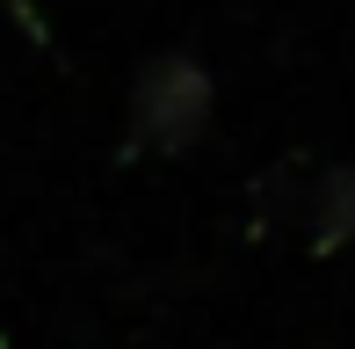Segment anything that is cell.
<instances>
[{
  "instance_id": "obj_2",
  "label": "cell",
  "mask_w": 355,
  "mask_h": 349,
  "mask_svg": "<svg viewBox=\"0 0 355 349\" xmlns=\"http://www.w3.org/2000/svg\"><path fill=\"white\" fill-rule=\"evenodd\" d=\"M312 241L319 247H348L355 241V168H327L312 204Z\"/></svg>"
},
{
  "instance_id": "obj_1",
  "label": "cell",
  "mask_w": 355,
  "mask_h": 349,
  "mask_svg": "<svg viewBox=\"0 0 355 349\" xmlns=\"http://www.w3.org/2000/svg\"><path fill=\"white\" fill-rule=\"evenodd\" d=\"M203 124H211V73H203L196 58H182V51L153 58V66L138 73V88H131V131H138V146L182 153V146H196Z\"/></svg>"
}]
</instances>
